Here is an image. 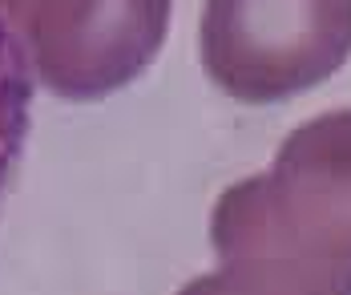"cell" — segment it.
Segmentation results:
<instances>
[{
  "instance_id": "1",
  "label": "cell",
  "mask_w": 351,
  "mask_h": 295,
  "mask_svg": "<svg viewBox=\"0 0 351 295\" xmlns=\"http://www.w3.org/2000/svg\"><path fill=\"white\" fill-rule=\"evenodd\" d=\"M230 292H351V110L303 121L267 174L234 182L210 215Z\"/></svg>"
},
{
  "instance_id": "5",
  "label": "cell",
  "mask_w": 351,
  "mask_h": 295,
  "mask_svg": "<svg viewBox=\"0 0 351 295\" xmlns=\"http://www.w3.org/2000/svg\"><path fill=\"white\" fill-rule=\"evenodd\" d=\"M29 4H33V0H0V12H4V16L12 21V29H16V25L25 21V12H29Z\"/></svg>"
},
{
  "instance_id": "4",
  "label": "cell",
  "mask_w": 351,
  "mask_h": 295,
  "mask_svg": "<svg viewBox=\"0 0 351 295\" xmlns=\"http://www.w3.org/2000/svg\"><path fill=\"white\" fill-rule=\"evenodd\" d=\"M33 121V61L12 21L0 12V198L16 174Z\"/></svg>"
},
{
  "instance_id": "3",
  "label": "cell",
  "mask_w": 351,
  "mask_h": 295,
  "mask_svg": "<svg viewBox=\"0 0 351 295\" xmlns=\"http://www.w3.org/2000/svg\"><path fill=\"white\" fill-rule=\"evenodd\" d=\"M170 12L174 0H33L21 29L36 77L69 102H93L158 57Z\"/></svg>"
},
{
  "instance_id": "2",
  "label": "cell",
  "mask_w": 351,
  "mask_h": 295,
  "mask_svg": "<svg viewBox=\"0 0 351 295\" xmlns=\"http://www.w3.org/2000/svg\"><path fill=\"white\" fill-rule=\"evenodd\" d=\"M351 53V0H206L202 69L246 106H271L335 73Z\"/></svg>"
}]
</instances>
